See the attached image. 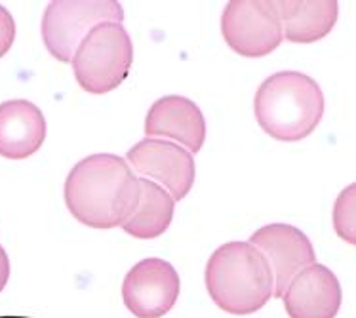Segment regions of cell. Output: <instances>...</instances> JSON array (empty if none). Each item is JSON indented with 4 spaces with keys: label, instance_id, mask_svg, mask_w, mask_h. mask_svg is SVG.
Here are the masks:
<instances>
[{
    "label": "cell",
    "instance_id": "obj_11",
    "mask_svg": "<svg viewBox=\"0 0 356 318\" xmlns=\"http://www.w3.org/2000/svg\"><path fill=\"white\" fill-rule=\"evenodd\" d=\"M145 136L179 141L191 154H197L206 141V120L189 97L164 95L147 113Z\"/></svg>",
    "mask_w": 356,
    "mask_h": 318
},
{
    "label": "cell",
    "instance_id": "obj_8",
    "mask_svg": "<svg viewBox=\"0 0 356 318\" xmlns=\"http://www.w3.org/2000/svg\"><path fill=\"white\" fill-rule=\"evenodd\" d=\"M126 157L134 172L143 175L145 180L159 181L174 196L175 202L183 200L193 189L197 175L195 157L181 145L145 138L134 145Z\"/></svg>",
    "mask_w": 356,
    "mask_h": 318
},
{
    "label": "cell",
    "instance_id": "obj_13",
    "mask_svg": "<svg viewBox=\"0 0 356 318\" xmlns=\"http://www.w3.org/2000/svg\"><path fill=\"white\" fill-rule=\"evenodd\" d=\"M284 38L293 44H311L332 33L339 4L335 0H282L277 2Z\"/></svg>",
    "mask_w": 356,
    "mask_h": 318
},
{
    "label": "cell",
    "instance_id": "obj_14",
    "mask_svg": "<svg viewBox=\"0 0 356 318\" xmlns=\"http://www.w3.org/2000/svg\"><path fill=\"white\" fill-rule=\"evenodd\" d=\"M175 212L174 196L145 177H139V202L122 223L124 232L134 239L151 240L168 231Z\"/></svg>",
    "mask_w": 356,
    "mask_h": 318
},
{
    "label": "cell",
    "instance_id": "obj_5",
    "mask_svg": "<svg viewBox=\"0 0 356 318\" xmlns=\"http://www.w3.org/2000/svg\"><path fill=\"white\" fill-rule=\"evenodd\" d=\"M124 10L117 0H54L42 15V40L51 58L71 63L74 51L95 25L122 23Z\"/></svg>",
    "mask_w": 356,
    "mask_h": 318
},
{
    "label": "cell",
    "instance_id": "obj_1",
    "mask_svg": "<svg viewBox=\"0 0 356 318\" xmlns=\"http://www.w3.org/2000/svg\"><path fill=\"white\" fill-rule=\"evenodd\" d=\"M139 202V177L117 154H92L80 160L65 180L71 216L92 229H115Z\"/></svg>",
    "mask_w": 356,
    "mask_h": 318
},
{
    "label": "cell",
    "instance_id": "obj_15",
    "mask_svg": "<svg viewBox=\"0 0 356 318\" xmlns=\"http://www.w3.org/2000/svg\"><path fill=\"white\" fill-rule=\"evenodd\" d=\"M335 234L350 246H356V183H350L335 198L334 204Z\"/></svg>",
    "mask_w": 356,
    "mask_h": 318
},
{
    "label": "cell",
    "instance_id": "obj_4",
    "mask_svg": "<svg viewBox=\"0 0 356 318\" xmlns=\"http://www.w3.org/2000/svg\"><path fill=\"white\" fill-rule=\"evenodd\" d=\"M134 63V44L122 23L95 25L71 61L79 86L92 95L109 94L122 84Z\"/></svg>",
    "mask_w": 356,
    "mask_h": 318
},
{
    "label": "cell",
    "instance_id": "obj_6",
    "mask_svg": "<svg viewBox=\"0 0 356 318\" xmlns=\"http://www.w3.org/2000/svg\"><path fill=\"white\" fill-rule=\"evenodd\" d=\"M221 33L227 46L238 56H269L284 40L277 2L231 0L221 15Z\"/></svg>",
    "mask_w": 356,
    "mask_h": 318
},
{
    "label": "cell",
    "instance_id": "obj_3",
    "mask_svg": "<svg viewBox=\"0 0 356 318\" xmlns=\"http://www.w3.org/2000/svg\"><path fill=\"white\" fill-rule=\"evenodd\" d=\"M206 289L229 315H254L275 294L269 261L250 242H227L206 263Z\"/></svg>",
    "mask_w": 356,
    "mask_h": 318
},
{
    "label": "cell",
    "instance_id": "obj_16",
    "mask_svg": "<svg viewBox=\"0 0 356 318\" xmlns=\"http://www.w3.org/2000/svg\"><path fill=\"white\" fill-rule=\"evenodd\" d=\"M15 40V22L12 14L0 4V58H4Z\"/></svg>",
    "mask_w": 356,
    "mask_h": 318
},
{
    "label": "cell",
    "instance_id": "obj_17",
    "mask_svg": "<svg viewBox=\"0 0 356 318\" xmlns=\"http://www.w3.org/2000/svg\"><path fill=\"white\" fill-rule=\"evenodd\" d=\"M8 278H10V260L6 250L0 246V292L6 288Z\"/></svg>",
    "mask_w": 356,
    "mask_h": 318
},
{
    "label": "cell",
    "instance_id": "obj_7",
    "mask_svg": "<svg viewBox=\"0 0 356 318\" xmlns=\"http://www.w3.org/2000/svg\"><path fill=\"white\" fill-rule=\"evenodd\" d=\"M179 275L172 263L147 257L128 271L122 283L126 309L138 318H162L179 297Z\"/></svg>",
    "mask_w": 356,
    "mask_h": 318
},
{
    "label": "cell",
    "instance_id": "obj_2",
    "mask_svg": "<svg viewBox=\"0 0 356 318\" xmlns=\"http://www.w3.org/2000/svg\"><path fill=\"white\" fill-rule=\"evenodd\" d=\"M324 107L318 82L299 71L270 74L254 97L257 124L267 136L284 143L309 138L322 120Z\"/></svg>",
    "mask_w": 356,
    "mask_h": 318
},
{
    "label": "cell",
    "instance_id": "obj_9",
    "mask_svg": "<svg viewBox=\"0 0 356 318\" xmlns=\"http://www.w3.org/2000/svg\"><path fill=\"white\" fill-rule=\"evenodd\" d=\"M250 244H254L269 261L275 276L273 297L278 299H282L286 288L303 269L316 263V253L311 240L293 225H265L250 237Z\"/></svg>",
    "mask_w": 356,
    "mask_h": 318
},
{
    "label": "cell",
    "instance_id": "obj_12",
    "mask_svg": "<svg viewBox=\"0 0 356 318\" xmlns=\"http://www.w3.org/2000/svg\"><path fill=\"white\" fill-rule=\"evenodd\" d=\"M46 139V118L35 103L10 100L0 103V157L23 160L33 157Z\"/></svg>",
    "mask_w": 356,
    "mask_h": 318
},
{
    "label": "cell",
    "instance_id": "obj_10",
    "mask_svg": "<svg viewBox=\"0 0 356 318\" xmlns=\"http://www.w3.org/2000/svg\"><path fill=\"white\" fill-rule=\"evenodd\" d=\"M282 301L290 318H335L341 309V284L334 271L314 263L291 280Z\"/></svg>",
    "mask_w": 356,
    "mask_h": 318
}]
</instances>
